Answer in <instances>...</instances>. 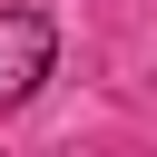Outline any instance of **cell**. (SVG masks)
I'll use <instances>...</instances> for the list:
<instances>
[{
	"mask_svg": "<svg viewBox=\"0 0 157 157\" xmlns=\"http://www.w3.org/2000/svg\"><path fill=\"white\" fill-rule=\"evenodd\" d=\"M49 59H59L49 10H0V108H20V98L49 78Z\"/></svg>",
	"mask_w": 157,
	"mask_h": 157,
	"instance_id": "6da1fadb",
	"label": "cell"
}]
</instances>
